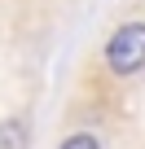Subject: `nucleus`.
<instances>
[{
	"instance_id": "obj_1",
	"label": "nucleus",
	"mask_w": 145,
	"mask_h": 149,
	"mask_svg": "<svg viewBox=\"0 0 145 149\" xmlns=\"http://www.w3.org/2000/svg\"><path fill=\"white\" fill-rule=\"evenodd\" d=\"M106 66L114 74H136L145 66V22H123L106 40Z\"/></svg>"
},
{
	"instance_id": "obj_2",
	"label": "nucleus",
	"mask_w": 145,
	"mask_h": 149,
	"mask_svg": "<svg viewBox=\"0 0 145 149\" xmlns=\"http://www.w3.org/2000/svg\"><path fill=\"white\" fill-rule=\"evenodd\" d=\"M0 149H27V127L18 118H5V123H0Z\"/></svg>"
},
{
	"instance_id": "obj_3",
	"label": "nucleus",
	"mask_w": 145,
	"mask_h": 149,
	"mask_svg": "<svg viewBox=\"0 0 145 149\" xmlns=\"http://www.w3.org/2000/svg\"><path fill=\"white\" fill-rule=\"evenodd\" d=\"M57 149H101V145H97V136H88V132H75L70 140H62Z\"/></svg>"
}]
</instances>
